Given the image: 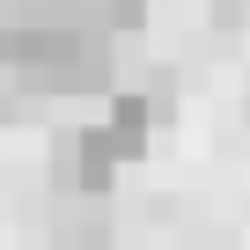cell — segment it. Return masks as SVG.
I'll return each mask as SVG.
<instances>
[{"mask_svg":"<svg viewBox=\"0 0 250 250\" xmlns=\"http://www.w3.org/2000/svg\"><path fill=\"white\" fill-rule=\"evenodd\" d=\"M155 96H140V88H110V110H103V133H110V147H118V162H140L147 155V133H155Z\"/></svg>","mask_w":250,"mask_h":250,"instance_id":"cell-1","label":"cell"}]
</instances>
